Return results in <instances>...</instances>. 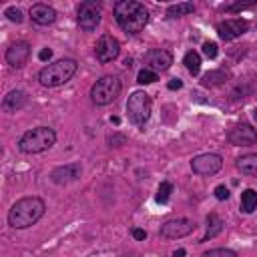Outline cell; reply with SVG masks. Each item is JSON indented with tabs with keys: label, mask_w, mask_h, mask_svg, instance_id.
I'll return each mask as SVG.
<instances>
[{
	"label": "cell",
	"mask_w": 257,
	"mask_h": 257,
	"mask_svg": "<svg viewBox=\"0 0 257 257\" xmlns=\"http://www.w3.org/2000/svg\"><path fill=\"white\" fill-rule=\"evenodd\" d=\"M116 24L128 32V34H139L147 22H149V10L143 2L137 0H118L112 8Z\"/></svg>",
	"instance_id": "cell-1"
},
{
	"label": "cell",
	"mask_w": 257,
	"mask_h": 257,
	"mask_svg": "<svg viewBox=\"0 0 257 257\" xmlns=\"http://www.w3.org/2000/svg\"><path fill=\"white\" fill-rule=\"evenodd\" d=\"M46 211V205L40 197H22L8 211V225L12 229H28L32 227Z\"/></svg>",
	"instance_id": "cell-2"
},
{
	"label": "cell",
	"mask_w": 257,
	"mask_h": 257,
	"mask_svg": "<svg viewBox=\"0 0 257 257\" xmlns=\"http://www.w3.org/2000/svg\"><path fill=\"white\" fill-rule=\"evenodd\" d=\"M78 70V64L76 60L72 58H60L56 62H50L46 64L40 72H38V82L46 88H56V86H62L66 84Z\"/></svg>",
	"instance_id": "cell-3"
},
{
	"label": "cell",
	"mask_w": 257,
	"mask_h": 257,
	"mask_svg": "<svg viewBox=\"0 0 257 257\" xmlns=\"http://www.w3.org/2000/svg\"><path fill=\"white\" fill-rule=\"evenodd\" d=\"M56 143V133L50 126H34L30 131H26L20 141H18V149L22 153L28 155H36L42 151H48L52 145Z\"/></svg>",
	"instance_id": "cell-4"
},
{
	"label": "cell",
	"mask_w": 257,
	"mask_h": 257,
	"mask_svg": "<svg viewBox=\"0 0 257 257\" xmlns=\"http://www.w3.org/2000/svg\"><path fill=\"white\" fill-rule=\"evenodd\" d=\"M120 88H122L120 78L108 74V76L98 78V80L92 84V88H90V98H92L94 104L106 106V104H110V102L116 100V96L120 94Z\"/></svg>",
	"instance_id": "cell-5"
},
{
	"label": "cell",
	"mask_w": 257,
	"mask_h": 257,
	"mask_svg": "<svg viewBox=\"0 0 257 257\" xmlns=\"http://www.w3.org/2000/svg\"><path fill=\"white\" fill-rule=\"evenodd\" d=\"M151 110H153V100L145 90H135L128 100H126V112H128V120L137 126H143L149 118H151Z\"/></svg>",
	"instance_id": "cell-6"
},
{
	"label": "cell",
	"mask_w": 257,
	"mask_h": 257,
	"mask_svg": "<svg viewBox=\"0 0 257 257\" xmlns=\"http://www.w3.org/2000/svg\"><path fill=\"white\" fill-rule=\"evenodd\" d=\"M195 221L191 219H185V217H177V219H169L161 225L159 229V235L165 237V239H181V237H187L195 231Z\"/></svg>",
	"instance_id": "cell-7"
},
{
	"label": "cell",
	"mask_w": 257,
	"mask_h": 257,
	"mask_svg": "<svg viewBox=\"0 0 257 257\" xmlns=\"http://www.w3.org/2000/svg\"><path fill=\"white\" fill-rule=\"evenodd\" d=\"M223 167V159L217 153H203L191 161V169L197 175H215Z\"/></svg>",
	"instance_id": "cell-8"
},
{
	"label": "cell",
	"mask_w": 257,
	"mask_h": 257,
	"mask_svg": "<svg viewBox=\"0 0 257 257\" xmlns=\"http://www.w3.org/2000/svg\"><path fill=\"white\" fill-rule=\"evenodd\" d=\"M76 20H78V26L84 32H92L98 26V22H100V8H98V4L92 2V0L82 2L78 6V18Z\"/></svg>",
	"instance_id": "cell-9"
},
{
	"label": "cell",
	"mask_w": 257,
	"mask_h": 257,
	"mask_svg": "<svg viewBox=\"0 0 257 257\" xmlns=\"http://www.w3.org/2000/svg\"><path fill=\"white\" fill-rule=\"evenodd\" d=\"M94 52H96V58H98L102 64L112 62V60L120 54V42H118L114 36H110V34H102V36L98 38L96 46H94Z\"/></svg>",
	"instance_id": "cell-10"
},
{
	"label": "cell",
	"mask_w": 257,
	"mask_h": 257,
	"mask_svg": "<svg viewBox=\"0 0 257 257\" xmlns=\"http://www.w3.org/2000/svg\"><path fill=\"white\" fill-rule=\"evenodd\" d=\"M249 28V22L243 20V18H229V20H223L217 24V34L221 40L229 42V40H235L239 36H243Z\"/></svg>",
	"instance_id": "cell-11"
},
{
	"label": "cell",
	"mask_w": 257,
	"mask_h": 257,
	"mask_svg": "<svg viewBox=\"0 0 257 257\" xmlns=\"http://www.w3.org/2000/svg\"><path fill=\"white\" fill-rule=\"evenodd\" d=\"M145 68L153 70V72H163L167 68H171L173 64V54L165 48H151L147 54H145Z\"/></svg>",
	"instance_id": "cell-12"
},
{
	"label": "cell",
	"mask_w": 257,
	"mask_h": 257,
	"mask_svg": "<svg viewBox=\"0 0 257 257\" xmlns=\"http://www.w3.org/2000/svg\"><path fill=\"white\" fill-rule=\"evenodd\" d=\"M82 173V165L80 163H68V165H60L50 173V181L54 185H68L72 181H76Z\"/></svg>",
	"instance_id": "cell-13"
},
{
	"label": "cell",
	"mask_w": 257,
	"mask_h": 257,
	"mask_svg": "<svg viewBox=\"0 0 257 257\" xmlns=\"http://www.w3.org/2000/svg\"><path fill=\"white\" fill-rule=\"evenodd\" d=\"M30 56V44L24 42V40H18L14 44H10V48L6 50V62L14 68H22L26 64Z\"/></svg>",
	"instance_id": "cell-14"
},
{
	"label": "cell",
	"mask_w": 257,
	"mask_h": 257,
	"mask_svg": "<svg viewBox=\"0 0 257 257\" xmlns=\"http://www.w3.org/2000/svg\"><path fill=\"white\" fill-rule=\"evenodd\" d=\"M229 141L233 145H251L257 141V131L253 126H249L247 122H241L237 124L235 128H231L229 133Z\"/></svg>",
	"instance_id": "cell-15"
},
{
	"label": "cell",
	"mask_w": 257,
	"mask_h": 257,
	"mask_svg": "<svg viewBox=\"0 0 257 257\" xmlns=\"http://www.w3.org/2000/svg\"><path fill=\"white\" fill-rule=\"evenodd\" d=\"M30 18H32V22H36L40 26H48L56 20V10L48 4H34V6H30Z\"/></svg>",
	"instance_id": "cell-16"
},
{
	"label": "cell",
	"mask_w": 257,
	"mask_h": 257,
	"mask_svg": "<svg viewBox=\"0 0 257 257\" xmlns=\"http://www.w3.org/2000/svg\"><path fill=\"white\" fill-rule=\"evenodd\" d=\"M26 102H28V94H26L24 90H18V88H16V90H10V92L4 96L2 108H4L6 112H16V110L24 108Z\"/></svg>",
	"instance_id": "cell-17"
},
{
	"label": "cell",
	"mask_w": 257,
	"mask_h": 257,
	"mask_svg": "<svg viewBox=\"0 0 257 257\" xmlns=\"http://www.w3.org/2000/svg\"><path fill=\"white\" fill-rule=\"evenodd\" d=\"M237 169L243 173V175H257V153H249V155H243L237 159Z\"/></svg>",
	"instance_id": "cell-18"
},
{
	"label": "cell",
	"mask_w": 257,
	"mask_h": 257,
	"mask_svg": "<svg viewBox=\"0 0 257 257\" xmlns=\"http://www.w3.org/2000/svg\"><path fill=\"white\" fill-rule=\"evenodd\" d=\"M221 231H223V221H221V217H219L217 213H209V215H207V231H205L201 243H203V241H209V239H213V237H217Z\"/></svg>",
	"instance_id": "cell-19"
},
{
	"label": "cell",
	"mask_w": 257,
	"mask_h": 257,
	"mask_svg": "<svg viewBox=\"0 0 257 257\" xmlns=\"http://www.w3.org/2000/svg\"><path fill=\"white\" fill-rule=\"evenodd\" d=\"M257 209V191L255 189H245L241 193V211L243 213H253Z\"/></svg>",
	"instance_id": "cell-20"
},
{
	"label": "cell",
	"mask_w": 257,
	"mask_h": 257,
	"mask_svg": "<svg viewBox=\"0 0 257 257\" xmlns=\"http://www.w3.org/2000/svg\"><path fill=\"white\" fill-rule=\"evenodd\" d=\"M193 10H195V4H193V2H179V4H171V6L167 8V16L179 18V16L191 14Z\"/></svg>",
	"instance_id": "cell-21"
},
{
	"label": "cell",
	"mask_w": 257,
	"mask_h": 257,
	"mask_svg": "<svg viewBox=\"0 0 257 257\" xmlns=\"http://www.w3.org/2000/svg\"><path fill=\"white\" fill-rule=\"evenodd\" d=\"M183 64L187 66V70H189L191 74H199V70H201V56H199V52L189 50V52L183 56Z\"/></svg>",
	"instance_id": "cell-22"
},
{
	"label": "cell",
	"mask_w": 257,
	"mask_h": 257,
	"mask_svg": "<svg viewBox=\"0 0 257 257\" xmlns=\"http://www.w3.org/2000/svg\"><path fill=\"white\" fill-rule=\"evenodd\" d=\"M227 78V72L225 70H211L203 76V84L205 86H215V84H223Z\"/></svg>",
	"instance_id": "cell-23"
},
{
	"label": "cell",
	"mask_w": 257,
	"mask_h": 257,
	"mask_svg": "<svg viewBox=\"0 0 257 257\" xmlns=\"http://www.w3.org/2000/svg\"><path fill=\"white\" fill-rule=\"evenodd\" d=\"M171 193H173V185H171L169 181H163V183L159 185V189H157V195H155V201H157V203H161V205H165V203L169 201V197H171Z\"/></svg>",
	"instance_id": "cell-24"
},
{
	"label": "cell",
	"mask_w": 257,
	"mask_h": 257,
	"mask_svg": "<svg viewBox=\"0 0 257 257\" xmlns=\"http://www.w3.org/2000/svg\"><path fill=\"white\" fill-rule=\"evenodd\" d=\"M155 80H159V74L149 70V68H141L139 74H137V82L139 84H153Z\"/></svg>",
	"instance_id": "cell-25"
},
{
	"label": "cell",
	"mask_w": 257,
	"mask_h": 257,
	"mask_svg": "<svg viewBox=\"0 0 257 257\" xmlns=\"http://www.w3.org/2000/svg\"><path fill=\"white\" fill-rule=\"evenodd\" d=\"M203 257H237V253L231 251V249L219 247V249H209V251H205Z\"/></svg>",
	"instance_id": "cell-26"
},
{
	"label": "cell",
	"mask_w": 257,
	"mask_h": 257,
	"mask_svg": "<svg viewBox=\"0 0 257 257\" xmlns=\"http://www.w3.org/2000/svg\"><path fill=\"white\" fill-rule=\"evenodd\" d=\"M4 16H6L10 22H16V24H20V22L24 20V16H22V10H20V8H16V6H10V8H6Z\"/></svg>",
	"instance_id": "cell-27"
},
{
	"label": "cell",
	"mask_w": 257,
	"mask_h": 257,
	"mask_svg": "<svg viewBox=\"0 0 257 257\" xmlns=\"http://www.w3.org/2000/svg\"><path fill=\"white\" fill-rule=\"evenodd\" d=\"M203 54H205L207 58H211V60H213V58L219 54V48H217V44H215V42H211V40H207V42L203 44Z\"/></svg>",
	"instance_id": "cell-28"
},
{
	"label": "cell",
	"mask_w": 257,
	"mask_h": 257,
	"mask_svg": "<svg viewBox=\"0 0 257 257\" xmlns=\"http://www.w3.org/2000/svg\"><path fill=\"white\" fill-rule=\"evenodd\" d=\"M213 193H215V197H217L219 201H225V199H229V195H231V193H229V189H227L225 185H217Z\"/></svg>",
	"instance_id": "cell-29"
},
{
	"label": "cell",
	"mask_w": 257,
	"mask_h": 257,
	"mask_svg": "<svg viewBox=\"0 0 257 257\" xmlns=\"http://www.w3.org/2000/svg\"><path fill=\"white\" fill-rule=\"evenodd\" d=\"M253 4H257V2H247V4H227V6H223V10H225V12H237V10L249 8V6H253Z\"/></svg>",
	"instance_id": "cell-30"
},
{
	"label": "cell",
	"mask_w": 257,
	"mask_h": 257,
	"mask_svg": "<svg viewBox=\"0 0 257 257\" xmlns=\"http://www.w3.org/2000/svg\"><path fill=\"white\" fill-rule=\"evenodd\" d=\"M38 58H40L42 62H46V60H50V58H52V50H50V48H42V50L38 52Z\"/></svg>",
	"instance_id": "cell-31"
},
{
	"label": "cell",
	"mask_w": 257,
	"mask_h": 257,
	"mask_svg": "<svg viewBox=\"0 0 257 257\" xmlns=\"http://www.w3.org/2000/svg\"><path fill=\"white\" fill-rule=\"evenodd\" d=\"M133 237H135L137 241H143V239L147 237V231H145V229H139V227H135V229H133Z\"/></svg>",
	"instance_id": "cell-32"
},
{
	"label": "cell",
	"mask_w": 257,
	"mask_h": 257,
	"mask_svg": "<svg viewBox=\"0 0 257 257\" xmlns=\"http://www.w3.org/2000/svg\"><path fill=\"white\" fill-rule=\"evenodd\" d=\"M167 86H169L171 90H179V88H183V80H181V78H173Z\"/></svg>",
	"instance_id": "cell-33"
},
{
	"label": "cell",
	"mask_w": 257,
	"mask_h": 257,
	"mask_svg": "<svg viewBox=\"0 0 257 257\" xmlns=\"http://www.w3.org/2000/svg\"><path fill=\"white\" fill-rule=\"evenodd\" d=\"M173 257H185V249H177V251L173 253Z\"/></svg>",
	"instance_id": "cell-34"
},
{
	"label": "cell",
	"mask_w": 257,
	"mask_h": 257,
	"mask_svg": "<svg viewBox=\"0 0 257 257\" xmlns=\"http://www.w3.org/2000/svg\"><path fill=\"white\" fill-rule=\"evenodd\" d=\"M253 118H255V120H257V108H255V110H253Z\"/></svg>",
	"instance_id": "cell-35"
}]
</instances>
